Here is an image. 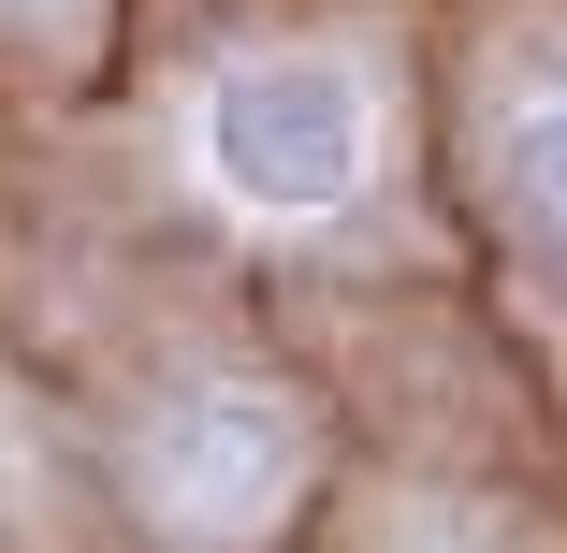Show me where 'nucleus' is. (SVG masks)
Returning <instances> with one entry per match:
<instances>
[{
	"label": "nucleus",
	"mask_w": 567,
	"mask_h": 553,
	"mask_svg": "<svg viewBox=\"0 0 567 553\" xmlns=\"http://www.w3.org/2000/svg\"><path fill=\"white\" fill-rule=\"evenodd\" d=\"M509 204L567 248V102H524V117H509Z\"/></svg>",
	"instance_id": "nucleus-3"
},
{
	"label": "nucleus",
	"mask_w": 567,
	"mask_h": 553,
	"mask_svg": "<svg viewBox=\"0 0 567 553\" xmlns=\"http://www.w3.org/2000/svg\"><path fill=\"white\" fill-rule=\"evenodd\" d=\"M132 481H146V524H175L189 553H248L291 510V481H306V422L262 379H204V393H175L146 422V467Z\"/></svg>",
	"instance_id": "nucleus-2"
},
{
	"label": "nucleus",
	"mask_w": 567,
	"mask_h": 553,
	"mask_svg": "<svg viewBox=\"0 0 567 553\" xmlns=\"http://www.w3.org/2000/svg\"><path fill=\"white\" fill-rule=\"evenodd\" d=\"M364 146H379V117H364V73L350 59H234L204 88V175L234 190L248 218H334L364 190Z\"/></svg>",
	"instance_id": "nucleus-1"
},
{
	"label": "nucleus",
	"mask_w": 567,
	"mask_h": 553,
	"mask_svg": "<svg viewBox=\"0 0 567 553\" xmlns=\"http://www.w3.org/2000/svg\"><path fill=\"white\" fill-rule=\"evenodd\" d=\"M0 16H16V30H59V44H87V16H102V0H0Z\"/></svg>",
	"instance_id": "nucleus-4"
}]
</instances>
